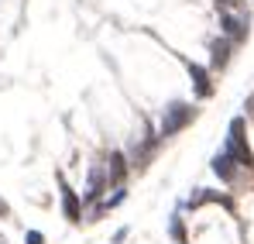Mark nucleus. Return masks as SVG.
Listing matches in <instances>:
<instances>
[{
    "label": "nucleus",
    "mask_w": 254,
    "mask_h": 244,
    "mask_svg": "<svg viewBox=\"0 0 254 244\" xmlns=\"http://www.w3.org/2000/svg\"><path fill=\"white\" fill-rule=\"evenodd\" d=\"M192 121H196V107L175 100V103L165 107V114H162V131H158V134H162V138H172V134H179L182 127H189Z\"/></svg>",
    "instance_id": "f257e3e1"
},
{
    "label": "nucleus",
    "mask_w": 254,
    "mask_h": 244,
    "mask_svg": "<svg viewBox=\"0 0 254 244\" xmlns=\"http://www.w3.org/2000/svg\"><path fill=\"white\" fill-rule=\"evenodd\" d=\"M227 155H230L237 165H244V168H254V155H251V148H248V134H244V121H241V117H234V121H230Z\"/></svg>",
    "instance_id": "f03ea898"
},
{
    "label": "nucleus",
    "mask_w": 254,
    "mask_h": 244,
    "mask_svg": "<svg viewBox=\"0 0 254 244\" xmlns=\"http://www.w3.org/2000/svg\"><path fill=\"white\" fill-rule=\"evenodd\" d=\"M220 28H223V38L241 45V41L248 38V17H244V10H223L220 14Z\"/></svg>",
    "instance_id": "7ed1b4c3"
},
{
    "label": "nucleus",
    "mask_w": 254,
    "mask_h": 244,
    "mask_svg": "<svg viewBox=\"0 0 254 244\" xmlns=\"http://www.w3.org/2000/svg\"><path fill=\"white\" fill-rule=\"evenodd\" d=\"M62 210H65V220H69V224H79L83 203H79L76 189H69V186H65V179H62Z\"/></svg>",
    "instance_id": "20e7f679"
},
{
    "label": "nucleus",
    "mask_w": 254,
    "mask_h": 244,
    "mask_svg": "<svg viewBox=\"0 0 254 244\" xmlns=\"http://www.w3.org/2000/svg\"><path fill=\"white\" fill-rule=\"evenodd\" d=\"M230 48H234V41H230V38H216L210 45V66H213V69H223V66L230 62Z\"/></svg>",
    "instance_id": "39448f33"
},
{
    "label": "nucleus",
    "mask_w": 254,
    "mask_h": 244,
    "mask_svg": "<svg viewBox=\"0 0 254 244\" xmlns=\"http://www.w3.org/2000/svg\"><path fill=\"white\" fill-rule=\"evenodd\" d=\"M189 76H192V86H196V96H213V82H210V73L196 62H189Z\"/></svg>",
    "instance_id": "423d86ee"
},
{
    "label": "nucleus",
    "mask_w": 254,
    "mask_h": 244,
    "mask_svg": "<svg viewBox=\"0 0 254 244\" xmlns=\"http://www.w3.org/2000/svg\"><path fill=\"white\" fill-rule=\"evenodd\" d=\"M213 172H216L223 182H234V179H237V162L223 152V155H216V159H213Z\"/></svg>",
    "instance_id": "0eeeda50"
},
{
    "label": "nucleus",
    "mask_w": 254,
    "mask_h": 244,
    "mask_svg": "<svg viewBox=\"0 0 254 244\" xmlns=\"http://www.w3.org/2000/svg\"><path fill=\"white\" fill-rule=\"evenodd\" d=\"M124 172H127V168H124V155H117V152H114V155L107 159V179L121 186V182H124Z\"/></svg>",
    "instance_id": "6e6552de"
},
{
    "label": "nucleus",
    "mask_w": 254,
    "mask_h": 244,
    "mask_svg": "<svg viewBox=\"0 0 254 244\" xmlns=\"http://www.w3.org/2000/svg\"><path fill=\"white\" fill-rule=\"evenodd\" d=\"M103 193V168H93L89 172V189H86V200H96Z\"/></svg>",
    "instance_id": "1a4fd4ad"
},
{
    "label": "nucleus",
    "mask_w": 254,
    "mask_h": 244,
    "mask_svg": "<svg viewBox=\"0 0 254 244\" xmlns=\"http://www.w3.org/2000/svg\"><path fill=\"white\" fill-rule=\"evenodd\" d=\"M172 238H175L179 244H186V231H182V224H179V217L172 220Z\"/></svg>",
    "instance_id": "9d476101"
},
{
    "label": "nucleus",
    "mask_w": 254,
    "mask_h": 244,
    "mask_svg": "<svg viewBox=\"0 0 254 244\" xmlns=\"http://www.w3.org/2000/svg\"><path fill=\"white\" fill-rule=\"evenodd\" d=\"M223 10H244V0H216Z\"/></svg>",
    "instance_id": "9b49d317"
},
{
    "label": "nucleus",
    "mask_w": 254,
    "mask_h": 244,
    "mask_svg": "<svg viewBox=\"0 0 254 244\" xmlns=\"http://www.w3.org/2000/svg\"><path fill=\"white\" fill-rule=\"evenodd\" d=\"M28 244H45V238L38 234V231H28Z\"/></svg>",
    "instance_id": "f8f14e48"
},
{
    "label": "nucleus",
    "mask_w": 254,
    "mask_h": 244,
    "mask_svg": "<svg viewBox=\"0 0 254 244\" xmlns=\"http://www.w3.org/2000/svg\"><path fill=\"white\" fill-rule=\"evenodd\" d=\"M0 217H7V203L3 200H0Z\"/></svg>",
    "instance_id": "ddd939ff"
}]
</instances>
